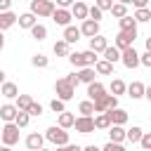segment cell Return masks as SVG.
<instances>
[{
  "label": "cell",
  "mask_w": 151,
  "mask_h": 151,
  "mask_svg": "<svg viewBox=\"0 0 151 151\" xmlns=\"http://www.w3.org/2000/svg\"><path fill=\"white\" fill-rule=\"evenodd\" d=\"M101 151H125V146H123V144H111V142H109V144H104Z\"/></svg>",
  "instance_id": "cell-44"
},
{
  "label": "cell",
  "mask_w": 151,
  "mask_h": 151,
  "mask_svg": "<svg viewBox=\"0 0 151 151\" xmlns=\"http://www.w3.org/2000/svg\"><path fill=\"white\" fill-rule=\"evenodd\" d=\"M33 17H52L54 12V2L52 0H31V9Z\"/></svg>",
  "instance_id": "cell-2"
},
{
  "label": "cell",
  "mask_w": 151,
  "mask_h": 151,
  "mask_svg": "<svg viewBox=\"0 0 151 151\" xmlns=\"http://www.w3.org/2000/svg\"><path fill=\"white\" fill-rule=\"evenodd\" d=\"M120 61H123L125 68H137L139 66V52L134 47H127V50L120 52Z\"/></svg>",
  "instance_id": "cell-7"
},
{
  "label": "cell",
  "mask_w": 151,
  "mask_h": 151,
  "mask_svg": "<svg viewBox=\"0 0 151 151\" xmlns=\"http://www.w3.org/2000/svg\"><path fill=\"white\" fill-rule=\"evenodd\" d=\"M109 90H111V97H116V99H118L120 94H125V83H123L120 78H113V80H111V87H109Z\"/></svg>",
  "instance_id": "cell-29"
},
{
  "label": "cell",
  "mask_w": 151,
  "mask_h": 151,
  "mask_svg": "<svg viewBox=\"0 0 151 151\" xmlns=\"http://www.w3.org/2000/svg\"><path fill=\"white\" fill-rule=\"evenodd\" d=\"M2 83H5V71L0 68V85H2Z\"/></svg>",
  "instance_id": "cell-51"
},
{
  "label": "cell",
  "mask_w": 151,
  "mask_h": 151,
  "mask_svg": "<svg viewBox=\"0 0 151 151\" xmlns=\"http://www.w3.org/2000/svg\"><path fill=\"white\" fill-rule=\"evenodd\" d=\"M9 7H12L9 0H0V12H9Z\"/></svg>",
  "instance_id": "cell-48"
},
{
  "label": "cell",
  "mask_w": 151,
  "mask_h": 151,
  "mask_svg": "<svg viewBox=\"0 0 151 151\" xmlns=\"http://www.w3.org/2000/svg\"><path fill=\"white\" fill-rule=\"evenodd\" d=\"M139 146H142V151H151V132H142Z\"/></svg>",
  "instance_id": "cell-39"
},
{
  "label": "cell",
  "mask_w": 151,
  "mask_h": 151,
  "mask_svg": "<svg viewBox=\"0 0 151 151\" xmlns=\"http://www.w3.org/2000/svg\"><path fill=\"white\" fill-rule=\"evenodd\" d=\"M52 19H54V24L57 26H71V12L68 9H57L54 7V12H52Z\"/></svg>",
  "instance_id": "cell-13"
},
{
  "label": "cell",
  "mask_w": 151,
  "mask_h": 151,
  "mask_svg": "<svg viewBox=\"0 0 151 151\" xmlns=\"http://www.w3.org/2000/svg\"><path fill=\"white\" fill-rule=\"evenodd\" d=\"M78 111H80V116H87V118H90V116L94 113V109H92V101H90V99L80 101V104H78Z\"/></svg>",
  "instance_id": "cell-37"
},
{
  "label": "cell",
  "mask_w": 151,
  "mask_h": 151,
  "mask_svg": "<svg viewBox=\"0 0 151 151\" xmlns=\"http://www.w3.org/2000/svg\"><path fill=\"white\" fill-rule=\"evenodd\" d=\"M109 142H111V144H123V142H125V127L111 125V127H109Z\"/></svg>",
  "instance_id": "cell-18"
},
{
  "label": "cell",
  "mask_w": 151,
  "mask_h": 151,
  "mask_svg": "<svg viewBox=\"0 0 151 151\" xmlns=\"http://www.w3.org/2000/svg\"><path fill=\"white\" fill-rule=\"evenodd\" d=\"M92 109H94V113H106V111H111V109H118V99L111 97V94H104L101 99L92 101Z\"/></svg>",
  "instance_id": "cell-6"
},
{
  "label": "cell",
  "mask_w": 151,
  "mask_h": 151,
  "mask_svg": "<svg viewBox=\"0 0 151 151\" xmlns=\"http://www.w3.org/2000/svg\"><path fill=\"white\" fill-rule=\"evenodd\" d=\"M0 139H2V146H14L17 142H19V127L14 125V123H5V127H2V132H0Z\"/></svg>",
  "instance_id": "cell-5"
},
{
  "label": "cell",
  "mask_w": 151,
  "mask_h": 151,
  "mask_svg": "<svg viewBox=\"0 0 151 151\" xmlns=\"http://www.w3.org/2000/svg\"><path fill=\"white\" fill-rule=\"evenodd\" d=\"M26 113H28V116H40V113H42V106H40V104H35V101H33V104H31V106H28V111H26Z\"/></svg>",
  "instance_id": "cell-43"
},
{
  "label": "cell",
  "mask_w": 151,
  "mask_h": 151,
  "mask_svg": "<svg viewBox=\"0 0 151 151\" xmlns=\"http://www.w3.org/2000/svg\"><path fill=\"white\" fill-rule=\"evenodd\" d=\"M2 47H5V35L0 33V52H2Z\"/></svg>",
  "instance_id": "cell-50"
},
{
  "label": "cell",
  "mask_w": 151,
  "mask_h": 151,
  "mask_svg": "<svg viewBox=\"0 0 151 151\" xmlns=\"http://www.w3.org/2000/svg\"><path fill=\"white\" fill-rule=\"evenodd\" d=\"M2 151H12V149H9V146H2Z\"/></svg>",
  "instance_id": "cell-52"
},
{
  "label": "cell",
  "mask_w": 151,
  "mask_h": 151,
  "mask_svg": "<svg viewBox=\"0 0 151 151\" xmlns=\"http://www.w3.org/2000/svg\"><path fill=\"white\" fill-rule=\"evenodd\" d=\"M17 24V14L9 9V12H0V33L2 31H7V28H12Z\"/></svg>",
  "instance_id": "cell-20"
},
{
  "label": "cell",
  "mask_w": 151,
  "mask_h": 151,
  "mask_svg": "<svg viewBox=\"0 0 151 151\" xmlns=\"http://www.w3.org/2000/svg\"><path fill=\"white\" fill-rule=\"evenodd\" d=\"M28 120H31V116H28L26 111H19V113H17V118H14V125L21 130V127H26V125H28Z\"/></svg>",
  "instance_id": "cell-38"
},
{
  "label": "cell",
  "mask_w": 151,
  "mask_h": 151,
  "mask_svg": "<svg viewBox=\"0 0 151 151\" xmlns=\"http://www.w3.org/2000/svg\"><path fill=\"white\" fill-rule=\"evenodd\" d=\"M139 64H142V66H151V52L139 54Z\"/></svg>",
  "instance_id": "cell-45"
},
{
  "label": "cell",
  "mask_w": 151,
  "mask_h": 151,
  "mask_svg": "<svg viewBox=\"0 0 151 151\" xmlns=\"http://www.w3.org/2000/svg\"><path fill=\"white\" fill-rule=\"evenodd\" d=\"M111 5H113L111 0H97V5H94V7H97L99 12H109V9H111Z\"/></svg>",
  "instance_id": "cell-41"
},
{
  "label": "cell",
  "mask_w": 151,
  "mask_h": 151,
  "mask_svg": "<svg viewBox=\"0 0 151 151\" xmlns=\"http://www.w3.org/2000/svg\"><path fill=\"white\" fill-rule=\"evenodd\" d=\"M92 123H94V130H109V127H111V120H109L106 113H97V116H92Z\"/></svg>",
  "instance_id": "cell-25"
},
{
  "label": "cell",
  "mask_w": 151,
  "mask_h": 151,
  "mask_svg": "<svg viewBox=\"0 0 151 151\" xmlns=\"http://www.w3.org/2000/svg\"><path fill=\"white\" fill-rule=\"evenodd\" d=\"M73 127H76L80 134H90V132H94L92 116H90V118H87V116H78V118H76V123H73Z\"/></svg>",
  "instance_id": "cell-8"
},
{
  "label": "cell",
  "mask_w": 151,
  "mask_h": 151,
  "mask_svg": "<svg viewBox=\"0 0 151 151\" xmlns=\"http://www.w3.org/2000/svg\"><path fill=\"white\" fill-rule=\"evenodd\" d=\"M31 64H33L35 68H47V66H50V59H47L45 54H33V57H31Z\"/></svg>",
  "instance_id": "cell-35"
},
{
  "label": "cell",
  "mask_w": 151,
  "mask_h": 151,
  "mask_svg": "<svg viewBox=\"0 0 151 151\" xmlns=\"http://www.w3.org/2000/svg\"><path fill=\"white\" fill-rule=\"evenodd\" d=\"M134 38H137V31H118V35H116V50L118 52H123V50H127V47H134Z\"/></svg>",
  "instance_id": "cell-3"
},
{
  "label": "cell",
  "mask_w": 151,
  "mask_h": 151,
  "mask_svg": "<svg viewBox=\"0 0 151 151\" xmlns=\"http://www.w3.org/2000/svg\"><path fill=\"white\" fill-rule=\"evenodd\" d=\"M52 52H54L57 57H68V54H71V47H68L64 40H57L54 47H52Z\"/></svg>",
  "instance_id": "cell-34"
},
{
  "label": "cell",
  "mask_w": 151,
  "mask_h": 151,
  "mask_svg": "<svg viewBox=\"0 0 151 151\" xmlns=\"http://www.w3.org/2000/svg\"><path fill=\"white\" fill-rule=\"evenodd\" d=\"M50 144H54L57 149H61V146H66V144H71L68 142V132L66 130H61V127H57V125H50L47 130H45V134H42Z\"/></svg>",
  "instance_id": "cell-1"
},
{
  "label": "cell",
  "mask_w": 151,
  "mask_h": 151,
  "mask_svg": "<svg viewBox=\"0 0 151 151\" xmlns=\"http://www.w3.org/2000/svg\"><path fill=\"white\" fill-rule=\"evenodd\" d=\"M61 40H64L68 47H71L73 42H78V40H80V31H78V26H73V24H71V26H66V28H64V38H61Z\"/></svg>",
  "instance_id": "cell-16"
},
{
  "label": "cell",
  "mask_w": 151,
  "mask_h": 151,
  "mask_svg": "<svg viewBox=\"0 0 151 151\" xmlns=\"http://www.w3.org/2000/svg\"><path fill=\"white\" fill-rule=\"evenodd\" d=\"M76 76H78V83H85V85H90V83H94V68H78L76 71Z\"/></svg>",
  "instance_id": "cell-24"
},
{
  "label": "cell",
  "mask_w": 151,
  "mask_h": 151,
  "mask_svg": "<svg viewBox=\"0 0 151 151\" xmlns=\"http://www.w3.org/2000/svg\"><path fill=\"white\" fill-rule=\"evenodd\" d=\"M132 19H134L137 24H139V21H142V24H144V21H151V9H149V7H144V9H137Z\"/></svg>",
  "instance_id": "cell-36"
},
{
  "label": "cell",
  "mask_w": 151,
  "mask_h": 151,
  "mask_svg": "<svg viewBox=\"0 0 151 151\" xmlns=\"http://www.w3.org/2000/svg\"><path fill=\"white\" fill-rule=\"evenodd\" d=\"M54 92H57V97H54V99H59V101H64V104H66V101H71V99H73L76 87H71L64 78H59V80L54 83Z\"/></svg>",
  "instance_id": "cell-4"
},
{
  "label": "cell",
  "mask_w": 151,
  "mask_h": 151,
  "mask_svg": "<svg viewBox=\"0 0 151 151\" xmlns=\"http://www.w3.org/2000/svg\"><path fill=\"white\" fill-rule=\"evenodd\" d=\"M57 151H61V149H57Z\"/></svg>",
  "instance_id": "cell-55"
},
{
  "label": "cell",
  "mask_w": 151,
  "mask_h": 151,
  "mask_svg": "<svg viewBox=\"0 0 151 151\" xmlns=\"http://www.w3.org/2000/svg\"><path fill=\"white\" fill-rule=\"evenodd\" d=\"M0 151H2V146H0Z\"/></svg>",
  "instance_id": "cell-54"
},
{
  "label": "cell",
  "mask_w": 151,
  "mask_h": 151,
  "mask_svg": "<svg viewBox=\"0 0 151 151\" xmlns=\"http://www.w3.org/2000/svg\"><path fill=\"white\" fill-rule=\"evenodd\" d=\"M106 47H109V42H106V38H104L101 33H99V35H94V38H90V52L101 54Z\"/></svg>",
  "instance_id": "cell-17"
},
{
  "label": "cell",
  "mask_w": 151,
  "mask_h": 151,
  "mask_svg": "<svg viewBox=\"0 0 151 151\" xmlns=\"http://www.w3.org/2000/svg\"><path fill=\"white\" fill-rule=\"evenodd\" d=\"M40 151H50V149H45V146H42V149H40Z\"/></svg>",
  "instance_id": "cell-53"
},
{
  "label": "cell",
  "mask_w": 151,
  "mask_h": 151,
  "mask_svg": "<svg viewBox=\"0 0 151 151\" xmlns=\"http://www.w3.org/2000/svg\"><path fill=\"white\" fill-rule=\"evenodd\" d=\"M80 35H85V38H94V35H99V24L97 21H90V19H85L83 24H80Z\"/></svg>",
  "instance_id": "cell-11"
},
{
  "label": "cell",
  "mask_w": 151,
  "mask_h": 151,
  "mask_svg": "<svg viewBox=\"0 0 151 151\" xmlns=\"http://www.w3.org/2000/svg\"><path fill=\"white\" fill-rule=\"evenodd\" d=\"M17 109H14V104H2L0 106V118L5 120V123H14V118H17Z\"/></svg>",
  "instance_id": "cell-21"
},
{
  "label": "cell",
  "mask_w": 151,
  "mask_h": 151,
  "mask_svg": "<svg viewBox=\"0 0 151 151\" xmlns=\"http://www.w3.org/2000/svg\"><path fill=\"white\" fill-rule=\"evenodd\" d=\"M0 94H2V97H7V99H17V97H19V87H17V83L5 80V83L0 85Z\"/></svg>",
  "instance_id": "cell-19"
},
{
  "label": "cell",
  "mask_w": 151,
  "mask_h": 151,
  "mask_svg": "<svg viewBox=\"0 0 151 151\" xmlns=\"http://www.w3.org/2000/svg\"><path fill=\"white\" fill-rule=\"evenodd\" d=\"M50 109H52L54 113H64V111H66V104L59 101V99H52V101H50Z\"/></svg>",
  "instance_id": "cell-40"
},
{
  "label": "cell",
  "mask_w": 151,
  "mask_h": 151,
  "mask_svg": "<svg viewBox=\"0 0 151 151\" xmlns=\"http://www.w3.org/2000/svg\"><path fill=\"white\" fill-rule=\"evenodd\" d=\"M101 59H104V61H109V64H116V61H120V52H118L116 47H111V45H109V47L101 52Z\"/></svg>",
  "instance_id": "cell-26"
},
{
  "label": "cell",
  "mask_w": 151,
  "mask_h": 151,
  "mask_svg": "<svg viewBox=\"0 0 151 151\" xmlns=\"http://www.w3.org/2000/svg\"><path fill=\"white\" fill-rule=\"evenodd\" d=\"M144 90H146V85L139 83V80H132L130 85H125V92H127L130 99H142L144 97Z\"/></svg>",
  "instance_id": "cell-9"
},
{
  "label": "cell",
  "mask_w": 151,
  "mask_h": 151,
  "mask_svg": "<svg viewBox=\"0 0 151 151\" xmlns=\"http://www.w3.org/2000/svg\"><path fill=\"white\" fill-rule=\"evenodd\" d=\"M92 68H94V73H99V76H111V73H113V64H109V61H104V59H99Z\"/></svg>",
  "instance_id": "cell-27"
},
{
  "label": "cell",
  "mask_w": 151,
  "mask_h": 151,
  "mask_svg": "<svg viewBox=\"0 0 151 151\" xmlns=\"http://www.w3.org/2000/svg\"><path fill=\"white\" fill-rule=\"evenodd\" d=\"M73 123H76V116H73L71 111H64V113H59L57 127H61V130H68V127H73Z\"/></svg>",
  "instance_id": "cell-22"
},
{
  "label": "cell",
  "mask_w": 151,
  "mask_h": 151,
  "mask_svg": "<svg viewBox=\"0 0 151 151\" xmlns=\"http://www.w3.org/2000/svg\"><path fill=\"white\" fill-rule=\"evenodd\" d=\"M31 38H33V40H38V42H40V40H45V38H47V26L35 24V26L31 28Z\"/></svg>",
  "instance_id": "cell-31"
},
{
  "label": "cell",
  "mask_w": 151,
  "mask_h": 151,
  "mask_svg": "<svg viewBox=\"0 0 151 151\" xmlns=\"http://www.w3.org/2000/svg\"><path fill=\"white\" fill-rule=\"evenodd\" d=\"M132 5H134L137 9H144V7L149 5V0H132Z\"/></svg>",
  "instance_id": "cell-47"
},
{
  "label": "cell",
  "mask_w": 151,
  "mask_h": 151,
  "mask_svg": "<svg viewBox=\"0 0 151 151\" xmlns=\"http://www.w3.org/2000/svg\"><path fill=\"white\" fill-rule=\"evenodd\" d=\"M83 151H101V149L94 146V144H90V146H83Z\"/></svg>",
  "instance_id": "cell-49"
},
{
  "label": "cell",
  "mask_w": 151,
  "mask_h": 151,
  "mask_svg": "<svg viewBox=\"0 0 151 151\" xmlns=\"http://www.w3.org/2000/svg\"><path fill=\"white\" fill-rule=\"evenodd\" d=\"M106 116H109V120H111V125H125L127 123V111L125 109H111V111H106Z\"/></svg>",
  "instance_id": "cell-10"
},
{
  "label": "cell",
  "mask_w": 151,
  "mask_h": 151,
  "mask_svg": "<svg viewBox=\"0 0 151 151\" xmlns=\"http://www.w3.org/2000/svg\"><path fill=\"white\" fill-rule=\"evenodd\" d=\"M31 104H33V99H31L28 94H19L17 101H14V109H17V111H28Z\"/></svg>",
  "instance_id": "cell-32"
},
{
  "label": "cell",
  "mask_w": 151,
  "mask_h": 151,
  "mask_svg": "<svg viewBox=\"0 0 151 151\" xmlns=\"http://www.w3.org/2000/svg\"><path fill=\"white\" fill-rule=\"evenodd\" d=\"M61 151H83V146H78V144H66V146H61Z\"/></svg>",
  "instance_id": "cell-46"
},
{
  "label": "cell",
  "mask_w": 151,
  "mask_h": 151,
  "mask_svg": "<svg viewBox=\"0 0 151 151\" xmlns=\"http://www.w3.org/2000/svg\"><path fill=\"white\" fill-rule=\"evenodd\" d=\"M42 144H45V137H42L40 132H31V134L26 137V149H28V151H40Z\"/></svg>",
  "instance_id": "cell-12"
},
{
  "label": "cell",
  "mask_w": 151,
  "mask_h": 151,
  "mask_svg": "<svg viewBox=\"0 0 151 151\" xmlns=\"http://www.w3.org/2000/svg\"><path fill=\"white\" fill-rule=\"evenodd\" d=\"M87 94H90V101H97V99H101V97L106 94V87H104L99 80H94V83L87 85Z\"/></svg>",
  "instance_id": "cell-14"
},
{
  "label": "cell",
  "mask_w": 151,
  "mask_h": 151,
  "mask_svg": "<svg viewBox=\"0 0 151 151\" xmlns=\"http://www.w3.org/2000/svg\"><path fill=\"white\" fill-rule=\"evenodd\" d=\"M142 132H144V130H142L139 125H132L130 130H125V139H127V142H132V144H139V139H142Z\"/></svg>",
  "instance_id": "cell-28"
},
{
  "label": "cell",
  "mask_w": 151,
  "mask_h": 151,
  "mask_svg": "<svg viewBox=\"0 0 151 151\" xmlns=\"http://www.w3.org/2000/svg\"><path fill=\"white\" fill-rule=\"evenodd\" d=\"M17 21H19V26H21V28H28V31H31V28L38 24V19H35L31 12H24V14H19V17H17Z\"/></svg>",
  "instance_id": "cell-23"
},
{
  "label": "cell",
  "mask_w": 151,
  "mask_h": 151,
  "mask_svg": "<svg viewBox=\"0 0 151 151\" xmlns=\"http://www.w3.org/2000/svg\"><path fill=\"white\" fill-rule=\"evenodd\" d=\"M64 80H66L71 87H78V85H80V83H78V76H76V71H73V73H68V76H64Z\"/></svg>",
  "instance_id": "cell-42"
},
{
  "label": "cell",
  "mask_w": 151,
  "mask_h": 151,
  "mask_svg": "<svg viewBox=\"0 0 151 151\" xmlns=\"http://www.w3.org/2000/svg\"><path fill=\"white\" fill-rule=\"evenodd\" d=\"M109 12H111L116 19H123V17H127V5H125V2H113Z\"/></svg>",
  "instance_id": "cell-30"
},
{
  "label": "cell",
  "mask_w": 151,
  "mask_h": 151,
  "mask_svg": "<svg viewBox=\"0 0 151 151\" xmlns=\"http://www.w3.org/2000/svg\"><path fill=\"white\" fill-rule=\"evenodd\" d=\"M118 26H120V31H137V21L130 14L123 17V19H118Z\"/></svg>",
  "instance_id": "cell-33"
},
{
  "label": "cell",
  "mask_w": 151,
  "mask_h": 151,
  "mask_svg": "<svg viewBox=\"0 0 151 151\" xmlns=\"http://www.w3.org/2000/svg\"><path fill=\"white\" fill-rule=\"evenodd\" d=\"M68 12H71V19H83V21L87 19V5H85V2H80V0H76V2L71 5V9H68Z\"/></svg>",
  "instance_id": "cell-15"
}]
</instances>
